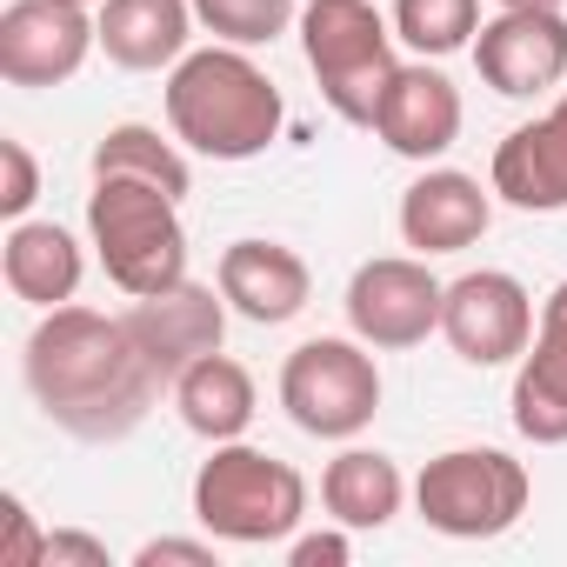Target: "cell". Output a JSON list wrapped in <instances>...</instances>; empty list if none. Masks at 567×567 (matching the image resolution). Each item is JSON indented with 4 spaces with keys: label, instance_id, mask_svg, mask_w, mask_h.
<instances>
[{
    "label": "cell",
    "instance_id": "6",
    "mask_svg": "<svg viewBox=\"0 0 567 567\" xmlns=\"http://www.w3.org/2000/svg\"><path fill=\"white\" fill-rule=\"evenodd\" d=\"M280 408L315 441H354L381 414V368L361 334H315L280 361Z\"/></svg>",
    "mask_w": 567,
    "mask_h": 567
},
{
    "label": "cell",
    "instance_id": "15",
    "mask_svg": "<svg viewBox=\"0 0 567 567\" xmlns=\"http://www.w3.org/2000/svg\"><path fill=\"white\" fill-rule=\"evenodd\" d=\"M461 87L441 74V68H427V61H401L394 68V81H388V94H381V114H374V134L388 141V154H401V161H441L454 141H461Z\"/></svg>",
    "mask_w": 567,
    "mask_h": 567
},
{
    "label": "cell",
    "instance_id": "20",
    "mask_svg": "<svg viewBox=\"0 0 567 567\" xmlns=\"http://www.w3.org/2000/svg\"><path fill=\"white\" fill-rule=\"evenodd\" d=\"M174 408H181L187 434H200L207 447H220V441H240V434L254 427L260 394H254V374H247L234 354L214 348V354H200L194 368L174 374Z\"/></svg>",
    "mask_w": 567,
    "mask_h": 567
},
{
    "label": "cell",
    "instance_id": "14",
    "mask_svg": "<svg viewBox=\"0 0 567 567\" xmlns=\"http://www.w3.org/2000/svg\"><path fill=\"white\" fill-rule=\"evenodd\" d=\"M514 434L534 447H567V280L540 301L534 341L514 361Z\"/></svg>",
    "mask_w": 567,
    "mask_h": 567
},
{
    "label": "cell",
    "instance_id": "24",
    "mask_svg": "<svg viewBox=\"0 0 567 567\" xmlns=\"http://www.w3.org/2000/svg\"><path fill=\"white\" fill-rule=\"evenodd\" d=\"M194 21L227 48H274L295 28V0H194Z\"/></svg>",
    "mask_w": 567,
    "mask_h": 567
},
{
    "label": "cell",
    "instance_id": "16",
    "mask_svg": "<svg viewBox=\"0 0 567 567\" xmlns=\"http://www.w3.org/2000/svg\"><path fill=\"white\" fill-rule=\"evenodd\" d=\"M494 227V187H481L461 167H427L408 194H401V240L414 254H461Z\"/></svg>",
    "mask_w": 567,
    "mask_h": 567
},
{
    "label": "cell",
    "instance_id": "31",
    "mask_svg": "<svg viewBox=\"0 0 567 567\" xmlns=\"http://www.w3.org/2000/svg\"><path fill=\"white\" fill-rule=\"evenodd\" d=\"M81 8H101V0H81Z\"/></svg>",
    "mask_w": 567,
    "mask_h": 567
},
{
    "label": "cell",
    "instance_id": "1",
    "mask_svg": "<svg viewBox=\"0 0 567 567\" xmlns=\"http://www.w3.org/2000/svg\"><path fill=\"white\" fill-rule=\"evenodd\" d=\"M21 374H28V394L34 408L74 434V441H127L147 408L161 401V368L141 354L127 315H101V308H48L41 328L28 334V354H21Z\"/></svg>",
    "mask_w": 567,
    "mask_h": 567
},
{
    "label": "cell",
    "instance_id": "22",
    "mask_svg": "<svg viewBox=\"0 0 567 567\" xmlns=\"http://www.w3.org/2000/svg\"><path fill=\"white\" fill-rule=\"evenodd\" d=\"M94 181H107V174H121V181H154V187H167L174 200L194 187V167H187V154H181V141H167L161 127H141V121H121V127H107L101 141H94Z\"/></svg>",
    "mask_w": 567,
    "mask_h": 567
},
{
    "label": "cell",
    "instance_id": "4",
    "mask_svg": "<svg viewBox=\"0 0 567 567\" xmlns=\"http://www.w3.org/2000/svg\"><path fill=\"white\" fill-rule=\"evenodd\" d=\"M87 240L107 267V280L141 301L161 295L174 280H187V227H181V200L154 181H94L87 194Z\"/></svg>",
    "mask_w": 567,
    "mask_h": 567
},
{
    "label": "cell",
    "instance_id": "7",
    "mask_svg": "<svg viewBox=\"0 0 567 567\" xmlns=\"http://www.w3.org/2000/svg\"><path fill=\"white\" fill-rule=\"evenodd\" d=\"M527 501H534V481L501 447H447L414 481L421 520L447 540H494L527 514Z\"/></svg>",
    "mask_w": 567,
    "mask_h": 567
},
{
    "label": "cell",
    "instance_id": "19",
    "mask_svg": "<svg viewBox=\"0 0 567 567\" xmlns=\"http://www.w3.org/2000/svg\"><path fill=\"white\" fill-rule=\"evenodd\" d=\"M0 274H8V295L28 301V308H68L81 295V240L61 227V220H14L8 227V247H0Z\"/></svg>",
    "mask_w": 567,
    "mask_h": 567
},
{
    "label": "cell",
    "instance_id": "2",
    "mask_svg": "<svg viewBox=\"0 0 567 567\" xmlns=\"http://www.w3.org/2000/svg\"><path fill=\"white\" fill-rule=\"evenodd\" d=\"M288 107L247 48H194L167 68V134L207 161H254L280 141Z\"/></svg>",
    "mask_w": 567,
    "mask_h": 567
},
{
    "label": "cell",
    "instance_id": "10",
    "mask_svg": "<svg viewBox=\"0 0 567 567\" xmlns=\"http://www.w3.org/2000/svg\"><path fill=\"white\" fill-rule=\"evenodd\" d=\"M101 28L81 0H8L0 14V81L8 87H61L87 68Z\"/></svg>",
    "mask_w": 567,
    "mask_h": 567
},
{
    "label": "cell",
    "instance_id": "30",
    "mask_svg": "<svg viewBox=\"0 0 567 567\" xmlns=\"http://www.w3.org/2000/svg\"><path fill=\"white\" fill-rule=\"evenodd\" d=\"M494 8H560V0H494Z\"/></svg>",
    "mask_w": 567,
    "mask_h": 567
},
{
    "label": "cell",
    "instance_id": "26",
    "mask_svg": "<svg viewBox=\"0 0 567 567\" xmlns=\"http://www.w3.org/2000/svg\"><path fill=\"white\" fill-rule=\"evenodd\" d=\"M0 520H8V534H0V567H41L48 534L34 527L28 501H21V494H8V501H0Z\"/></svg>",
    "mask_w": 567,
    "mask_h": 567
},
{
    "label": "cell",
    "instance_id": "28",
    "mask_svg": "<svg viewBox=\"0 0 567 567\" xmlns=\"http://www.w3.org/2000/svg\"><path fill=\"white\" fill-rule=\"evenodd\" d=\"M134 567H220V554H214V534H207V540L161 534V540H147V547L134 554Z\"/></svg>",
    "mask_w": 567,
    "mask_h": 567
},
{
    "label": "cell",
    "instance_id": "3",
    "mask_svg": "<svg viewBox=\"0 0 567 567\" xmlns=\"http://www.w3.org/2000/svg\"><path fill=\"white\" fill-rule=\"evenodd\" d=\"M194 520L227 547H280L308 520V481L267 447L220 441L194 474Z\"/></svg>",
    "mask_w": 567,
    "mask_h": 567
},
{
    "label": "cell",
    "instance_id": "13",
    "mask_svg": "<svg viewBox=\"0 0 567 567\" xmlns=\"http://www.w3.org/2000/svg\"><path fill=\"white\" fill-rule=\"evenodd\" d=\"M127 328H134L141 354L161 368V381L174 388L181 368H194L200 354L220 348V334H227V295L220 288H194V280H174V288L141 295L127 308Z\"/></svg>",
    "mask_w": 567,
    "mask_h": 567
},
{
    "label": "cell",
    "instance_id": "9",
    "mask_svg": "<svg viewBox=\"0 0 567 567\" xmlns=\"http://www.w3.org/2000/svg\"><path fill=\"white\" fill-rule=\"evenodd\" d=\"M534 295L520 288L514 274L501 267H474L461 280H447V301H441V334L467 368H507L527 354L534 341Z\"/></svg>",
    "mask_w": 567,
    "mask_h": 567
},
{
    "label": "cell",
    "instance_id": "27",
    "mask_svg": "<svg viewBox=\"0 0 567 567\" xmlns=\"http://www.w3.org/2000/svg\"><path fill=\"white\" fill-rule=\"evenodd\" d=\"M348 560H354V527H341V520L288 540V567H348Z\"/></svg>",
    "mask_w": 567,
    "mask_h": 567
},
{
    "label": "cell",
    "instance_id": "29",
    "mask_svg": "<svg viewBox=\"0 0 567 567\" xmlns=\"http://www.w3.org/2000/svg\"><path fill=\"white\" fill-rule=\"evenodd\" d=\"M41 567H107V540H94V534H81V527H54Z\"/></svg>",
    "mask_w": 567,
    "mask_h": 567
},
{
    "label": "cell",
    "instance_id": "17",
    "mask_svg": "<svg viewBox=\"0 0 567 567\" xmlns=\"http://www.w3.org/2000/svg\"><path fill=\"white\" fill-rule=\"evenodd\" d=\"M487 187H494L507 207H520V214H560V207H567V94H560L540 121L514 127V134L494 147Z\"/></svg>",
    "mask_w": 567,
    "mask_h": 567
},
{
    "label": "cell",
    "instance_id": "25",
    "mask_svg": "<svg viewBox=\"0 0 567 567\" xmlns=\"http://www.w3.org/2000/svg\"><path fill=\"white\" fill-rule=\"evenodd\" d=\"M41 200V167L28 154V141H0V214L8 220H28V207Z\"/></svg>",
    "mask_w": 567,
    "mask_h": 567
},
{
    "label": "cell",
    "instance_id": "11",
    "mask_svg": "<svg viewBox=\"0 0 567 567\" xmlns=\"http://www.w3.org/2000/svg\"><path fill=\"white\" fill-rule=\"evenodd\" d=\"M474 68L501 101H534L567 81V14L560 8H501L474 34Z\"/></svg>",
    "mask_w": 567,
    "mask_h": 567
},
{
    "label": "cell",
    "instance_id": "21",
    "mask_svg": "<svg viewBox=\"0 0 567 567\" xmlns=\"http://www.w3.org/2000/svg\"><path fill=\"white\" fill-rule=\"evenodd\" d=\"M401 501H408V481H401V467L381 447H341L328 461V474H321L328 520H341L354 534H381L401 514Z\"/></svg>",
    "mask_w": 567,
    "mask_h": 567
},
{
    "label": "cell",
    "instance_id": "23",
    "mask_svg": "<svg viewBox=\"0 0 567 567\" xmlns=\"http://www.w3.org/2000/svg\"><path fill=\"white\" fill-rule=\"evenodd\" d=\"M481 34V0H394V41H408L421 61L461 54Z\"/></svg>",
    "mask_w": 567,
    "mask_h": 567
},
{
    "label": "cell",
    "instance_id": "12",
    "mask_svg": "<svg viewBox=\"0 0 567 567\" xmlns=\"http://www.w3.org/2000/svg\"><path fill=\"white\" fill-rule=\"evenodd\" d=\"M214 288L227 295V308L254 328H288L308 301H315V274L288 240H227L220 267H214Z\"/></svg>",
    "mask_w": 567,
    "mask_h": 567
},
{
    "label": "cell",
    "instance_id": "5",
    "mask_svg": "<svg viewBox=\"0 0 567 567\" xmlns=\"http://www.w3.org/2000/svg\"><path fill=\"white\" fill-rule=\"evenodd\" d=\"M301 54L321 81V101L348 127H374L381 94L394 81V21L374 0H308L301 8Z\"/></svg>",
    "mask_w": 567,
    "mask_h": 567
},
{
    "label": "cell",
    "instance_id": "18",
    "mask_svg": "<svg viewBox=\"0 0 567 567\" xmlns=\"http://www.w3.org/2000/svg\"><path fill=\"white\" fill-rule=\"evenodd\" d=\"M101 28V54L127 74H161L174 61H187L194 48V0H101L94 8Z\"/></svg>",
    "mask_w": 567,
    "mask_h": 567
},
{
    "label": "cell",
    "instance_id": "8",
    "mask_svg": "<svg viewBox=\"0 0 567 567\" xmlns=\"http://www.w3.org/2000/svg\"><path fill=\"white\" fill-rule=\"evenodd\" d=\"M441 301H447V280H434L427 254H381L354 267L341 308H348V328L374 354H401L441 334Z\"/></svg>",
    "mask_w": 567,
    "mask_h": 567
}]
</instances>
